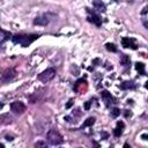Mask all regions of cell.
Listing matches in <instances>:
<instances>
[{
	"label": "cell",
	"instance_id": "6da1fadb",
	"mask_svg": "<svg viewBox=\"0 0 148 148\" xmlns=\"http://www.w3.org/2000/svg\"><path fill=\"white\" fill-rule=\"evenodd\" d=\"M39 35H16L13 37V42L15 44H21V46L27 47L28 45H30L34 40L38 39Z\"/></svg>",
	"mask_w": 148,
	"mask_h": 148
},
{
	"label": "cell",
	"instance_id": "7a4b0ae2",
	"mask_svg": "<svg viewBox=\"0 0 148 148\" xmlns=\"http://www.w3.org/2000/svg\"><path fill=\"white\" fill-rule=\"evenodd\" d=\"M47 141L52 146H59L64 143V136L57 130H50L47 132Z\"/></svg>",
	"mask_w": 148,
	"mask_h": 148
},
{
	"label": "cell",
	"instance_id": "3957f363",
	"mask_svg": "<svg viewBox=\"0 0 148 148\" xmlns=\"http://www.w3.org/2000/svg\"><path fill=\"white\" fill-rule=\"evenodd\" d=\"M56 76V69L54 68H46L45 71H43L40 74H38L37 79L44 83L50 82L51 80H53Z\"/></svg>",
	"mask_w": 148,
	"mask_h": 148
},
{
	"label": "cell",
	"instance_id": "277c9868",
	"mask_svg": "<svg viewBox=\"0 0 148 148\" xmlns=\"http://www.w3.org/2000/svg\"><path fill=\"white\" fill-rule=\"evenodd\" d=\"M10 110L16 113V114H22L24 111H25V105L23 102H20V101H16V102H13L10 104Z\"/></svg>",
	"mask_w": 148,
	"mask_h": 148
},
{
	"label": "cell",
	"instance_id": "5b68a950",
	"mask_svg": "<svg viewBox=\"0 0 148 148\" xmlns=\"http://www.w3.org/2000/svg\"><path fill=\"white\" fill-rule=\"evenodd\" d=\"M15 74H16V72L14 68H7L1 73V80L3 82H8L15 76Z\"/></svg>",
	"mask_w": 148,
	"mask_h": 148
},
{
	"label": "cell",
	"instance_id": "8992f818",
	"mask_svg": "<svg viewBox=\"0 0 148 148\" xmlns=\"http://www.w3.org/2000/svg\"><path fill=\"white\" fill-rule=\"evenodd\" d=\"M121 45L125 49H133V50L136 49V45L134 43V39L133 38H130V37H123L121 38Z\"/></svg>",
	"mask_w": 148,
	"mask_h": 148
},
{
	"label": "cell",
	"instance_id": "52a82bcc",
	"mask_svg": "<svg viewBox=\"0 0 148 148\" xmlns=\"http://www.w3.org/2000/svg\"><path fill=\"white\" fill-rule=\"evenodd\" d=\"M101 97H102V99L105 102V105H106V106H110V104L114 103V102H113V97L111 96V94H110L108 90H102V91H101Z\"/></svg>",
	"mask_w": 148,
	"mask_h": 148
},
{
	"label": "cell",
	"instance_id": "ba28073f",
	"mask_svg": "<svg viewBox=\"0 0 148 148\" xmlns=\"http://www.w3.org/2000/svg\"><path fill=\"white\" fill-rule=\"evenodd\" d=\"M49 22H50V20H49V17L46 15L37 16L34 20V24H36V25H46V24H49Z\"/></svg>",
	"mask_w": 148,
	"mask_h": 148
},
{
	"label": "cell",
	"instance_id": "9c48e42d",
	"mask_svg": "<svg viewBox=\"0 0 148 148\" xmlns=\"http://www.w3.org/2000/svg\"><path fill=\"white\" fill-rule=\"evenodd\" d=\"M124 123L123 121H118L117 123V126H116V128L113 130V135L116 136V138H119L121 134H123V130H124Z\"/></svg>",
	"mask_w": 148,
	"mask_h": 148
},
{
	"label": "cell",
	"instance_id": "30bf717a",
	"mask_svg": "<svg viewBox=\"0 0 148 148\" xmlns=\"http://www.w3.org/2000/svg\"><path fill=\"white\" fill-rule=\"evenodd\" d=\"M119 88H120V89H123V90L134 89V88H135V83H134L133 81H124L123 83H120Z\"/></svg>",
	"mask_w": 148,
	"mask_h": 148
},
{
	"label": "cell",
	"instance_id": "8fae6325",
	"mask_svg": "<svg viewBox=\"0 0 148 148\" xmlns=\"http://www.w3.org/2000/svg\"><path fill=\"white\" fill-rule=\"evenodd\" d=\"M88 18H89V21H90V22L95 23L96 25H101V23H102V18H101V16H99V15L92 14V15H91V16H89Z\"/></svg>",
	"mask_w": 148,
	"mask_h": 148
},
{
	"label": "cell",
	"instance_id": "7c38bea8",
	"mask_svg": "<svg viewBox=\"0 0 148 148\" xmlns=\"http://www.w3.org/2000/svg\"><path fill=\"white\" fill-rule=\"evenodd\" d=\"M135 69L139 72V74L146 75V69H145V64L143 62H136L135 64Z\"/></svg>",
	"mask_w": 148,
	"mask_h": 148
},
{
	"label": "cell",
	"instance_id": "4fadbf2b",
	"mask_svg": "<svg viewBox=\"0 0 148 148\" xmlns=\"http://www.w3.org/2000/svg\"><path fill=\"white\" fill-rule=\"evenodd\" d=\"M95 120H96V119H95L94 117H89V118H88V119H87V120H86V121H84V123L82 124V126H81V128L83 130V128H86V127H89V126H92V125L95 124Z\"/></svg>",
	"mask_w": 148,
	"mask_h": 148
},
{
	"label": "cell",
	"instance_id": "5bb4252c",
	"mask_svg": "<svg viewBox=\"0 0 148 148\" xmlns=\"http://www.w3.org/2000/svg\"><path fill=\"white\" fill-rule=\"evenodd\" d=\"M120 62H121V65H124V66H130L131 59H130V57H128L127 54H121V57H120Z\"/></svg>",
	"mask_w": 148,
	"mask_h": 148
},
{
	"label": "cell",
	"instance_id": "9a60e30c",
	"mask_svg": "<svg viewBox=\"0 0 148 148\" xmlns=\"http://www.w3.org/2000/svg\"><path fill=\"white\" fill-rule=\"evenodd\" d=\"M94 7L96 8V9H98V10H101V12H104L105 10V5L102 2V1H94Z\"/></svg>",
	"mask_w": 148,
	"mask_h": 148
},
{
	"label": "cell",
	"instance_id": "2e32d148",
	"mask_svg": "<svg viewBox=\"0 0 148 148\" xmlns=\"http://www.w3.org/2000/svg\"><path fill=\"white\" fill-rule=\"evenodd\" d=\"M105 47H106V50H108V51L117 52V47H116V45H114V44H112V43H106V44H105Z\"/></svg>",
	"mask_w": 148,
	"mask_h": 148
},
{
	"label": "cell",
	"instance_id": "e0dca14e",
	"mask_svg": "<svg viewBox=\"0 0 148 148\" xmlns=\"http://www.w3.org/2000/svg\"><path fill=\"white\" fill-rule=\"evenodd\" d=\"M119 114H120V110H119L118 108H113V109L111 110V117H112V118H117Z\"/></svg>",
	"mask_w": 148,
	"mask_h": 148
},
{
	"label": "cell",
	"instance_id": "ac0fdd59",
	"mask_svg": "<svg viewBox=\"0 0 148 148\" xmlns=\"http://www.w3.org/2000/svg\"><path fill=\"white\" fill-rule=\"evenodd\" d=\"M90 104H91V101H88V102L84 104V109H86V110H89V109H90Z\"/></svg>",
	"mask_w": 148,
	"mask_h": 148
},
{
	"label": "cell",
	"instance_id": "d6986e66",
	"mask_svg": "<svg viewBox=\"0 0 148 148\" xmlns=\"http://www.w3.org/2000/svg\"><path fill=\"white\" fill-rule=\"evenodd\" d=\"M72 104H73V99H69V101H68V103L66 104V108H67V109H68V108H71V106H72Z\"/></svg>",
	"mask_w": 148,
	"mask_h": 148
},
{
	"label": "cell",
	"instance_id": "ffe728a7",
	"mask_svg": "<svg viewBox=\"0 0 148 148\" xmlns=\"http://www.w3.org/2000/svg\"><path fill=\"white\" fill-rule=\"evenodd\" d=\"M101 135H102V138H103V139H108V136H109V134H108V133H105V132H102V133H101Z\"/></svg>",
	"mask_w": 148,
	"mask_h": 148
},
{
	"label": "cell",
	"instance_id": "44dd1931",
	"mask_svg": "<svg viewBox=\"0 0 148 148\" xmlns=\"http://www.w3.org/2000/svg\"><path fill=\"white\" fill-rule=\"evenodd\" d=\"M35 146H36V147H38V146H46V143H45V142H42V141H39V142H37Z\"/></svg>",
	"mask_w": 148,
	"mask_h": 148
},
{
	"label": "cell",
	"instance_id": "7402d4cb",
	"mask_svg": "<svg viewBox=\"0 0 148 148\" xmlns=\"http://www.w3.org/2000/svg\"><path fill=\"white\" fill-rule=\"evenodd\" d=\"M147 9H148V7H147V6H146V7H145V8H143V10H142V12H141V14H142V15H145V14H146V13H147Z\"/></svg>",
	"mask_w": 148,
	"mask_h": 148
},
{
	"label": "cell",
	"instance_id": "603a6c76",
	"mask_svg": "<svg viewBox=\"0 0 148 148\" xmlns=\"http://www.w3.org/2000/svg\"><path fill=\"white\" fill-rule=\"evenodd\" d=\"M141 138H142V140H148V139H147V138H148V135H147V134H142V135H141Z\"/></svg>",
	"mask_w": 148,
	"mask_h": 148
},
{
	"label": "cell",
	"instance_id": "cb8c5ba5",
	"mask_svg": "<svg viewBox=\"0 0 148 148\" xmlns=\"http://www.w3.org/2000/svg\"><path fill=\"white\" fill-rule=\"evenodd\" d=\"M131 116H132V113H131V112H128V111H126V112H125V117H131Z\"/></svg>",
	"mask_w": 148,
	"mask_h": 148
},
{
	"label": "cell",
	"instance_id": "d4e9b609",
	"mask_svg": "<svg viewBox=\"0 0 148 148\" xmlns=\"http://www.w3.org/2000/svg\"><path fill=\"white\" fill-rule=\"evenodd\" d=\"M6 140H8V141H12V140H13V138H12V136H8V135H7V136H6Z\"/></svg>",
	"mask_w": 148,
	"mask_h": 148
},
{
	"label": "cell",
	"instance_id": "484cf974",
	"mask_svg": "<svg viewBox=\"0 0 148 148\" xmlns=\"http://www.w3.org/2000/svg\"><path fill=\"white\" fill-rule=\"evenodd\" d=\"M124 147H130V148H131V146H130L128 143H125V145H124Z\"/></svg>",
	"mask_w": 148,
	"mask_h": 148
},
{
	"label": "cell",
	"instance_id": "4316f807",
	"mask_svg": "<svg viewBox=\"0 0 148 148\" xmlns=\"http://www.w3.org/2000/svg\"><path fill=\"white\" fill-rule=\"evenodd\" d=\"M0 147H1V148H2V147H5V146H3V143H0Z\"/></svg>",
	"mask_w": 148,
	"mask_h": 148
},
{
	"label": "cell",
	"instance_id": "83f0119b",
	"mask_svg": "<svg viewBox=\"0 0 148 148\" xmlns=\"http://www.w3.org/2000/svg\"><path fill=\"white\" fill-rule=\"evenodd\" d=\"M2 106H3V104H2V103H0V109H1Z\"/></svg>",
	"mask_w": 148,
	"mask_h": 148
},
{
	"label": "cell",
	"instance_id": "f1b7e54d",
	"mask_svg": "<svg viewBox=\"0 0 148 148\" xmlns=\"http://www.w3.org/2000/svg\"><path fill=\"white\" fill-rule=\"evenodd\" d=\"M114 1H118V0H114Z\"/></svg>",
	"mask_w": 148,
	"mask_h": 148
}]
</instances>
